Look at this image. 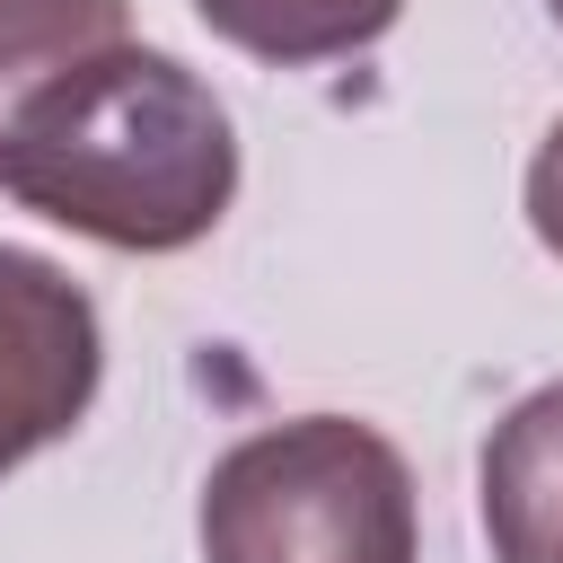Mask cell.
Returning <instances> with one entry per match:
<instances>
[{"mask_svg": "<svg viewBox=\"0 0 563 563\" xmlns=\"http://www.w3.org/2000/svg\"><path fill=\"white\" fill-rule=\"evenodd\" d=\"M545 9H554V18H563V0H545Z\"/></svg>", "mask_w": 563, "mask_h": 563, "instance_id": "cell-8", "label": "cell"}, {"mask_svg": "<svg viewBox=\"0 0 563 563\" xmlns=\"http://www.w3.org/2000/svg\"><path fill=\"white\" fill-rule=\"evenodd\" d=\"M0 194L79 238L167 255L220 229L238 194V141L185 62L114 44L0 106Z\"/></svg>", "mask_w": 563, "mask_h": 563, "instance_id": "cell-1", "label": "cell"}, {"mask_svg": "<svg viewBox=\"0 0 563 563\" xmlns=\"http://www.w3.org/2000/svg\"><path fill=\"white\" fill-rule=\"evenodd\" d=\"M484 528L501 563H563V387H537L484 449Z\"/></svg>", "mask_w": 563, "mask_h": 563, "instance_id": "cell-4", "label": "cell"}, {"mask_svg": "<svg viewBox=\"0 0 563 563\" xmlns=\"http://www.w3.org/2000/svg\"><path fill=\"white\" fill-rule=\"evenodd\" d=\"M528 220H537V238L563 255V123L545 132V150H537V167H528Z\"/></svg>", "mask_w": 563, "mask_h": 563, "instance_id": "cell-7", "label": "cell"}, {"mask_svg": "<svg viewBox=\"0 0 563 563\" xmlns=\"http://www.w3.org/2000/svg\"><path fill=\"white\" fill-rule=\"evenodd\" d=\"M97 396V308L70 273L0 246V475L62 440Z\"/></svg>", "mask_w": 563, "mask_h": 563, "instance_id": "cell-3", "label": "cell"}, {"mask_svg": "<svg viewBox=\"0 0 563 563\" xmlns=\"http://www.w3.org/2000/svg\"><path fill=\"white\" fill-rule=\"evenodd\" d=\"M114 44H123V0H0V97H26L53 70Z\"/></svg>", "mask_w": 563, "mask_h": 563, "instance_id": "cell-6", "label": "cell"}, {"mask_svg": "<svg viewBox=\"0 0 563 563\" xmlns=\"http://www.w3.org/2000/svg\"><path fill=\"white\" fill-rule=\"evenodd\" d=\"M211 563H413V475L343 413L238 440L202 484Z\"/></svg>", "mask_w": 563, "mask_h": 563, "instance_id": "cell-2", "label": "cell"}, {"mask_svg": "<svg viewBox=\"0 0 563 563\" xmlns=\"http://www.w3.org/2000/svg\"><path fill=\"white\" fill-rule=\"evenodd\" d=\"M194 9L264 62H334V53H361L369 35H387V18L405 0H194Z\"/></svg>", "mask_w": 563, "mask_h": 563, "instance_id": "cell-5", "label": "cell"}]
</instances>
